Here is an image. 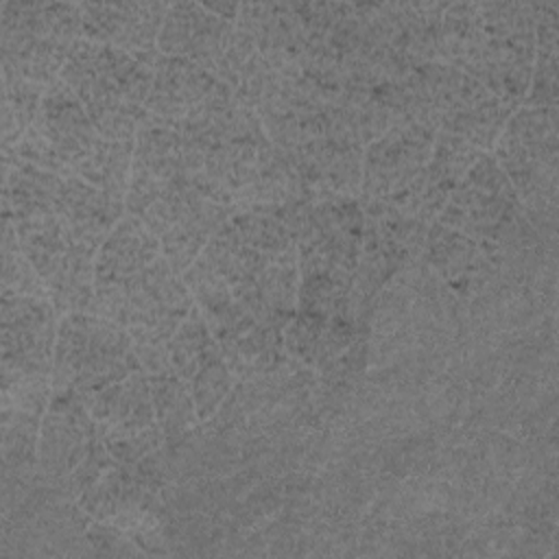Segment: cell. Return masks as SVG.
I'll list each match as a JSON object with an SVG mask.
<instances>
[{
	"label": "cell",
	"instance_id": "6da1fadb",
	"mask_svg": "<svg viewBox=\"0 0 559 559\" xmlns=\"http://www.w3.org/2000/svg\"><path fill=\"white\" fill-rule=\"evenodd\" d=\"M140 369L127 328L87 312H70L61 319L52 356V393L70 389L87 400Z\"/></svg>",
	"mask_w": 559,
	"mask_h": 559
},
{
	"label": "cell",
	"instance_id": "7a4b0ae2",
	"mask_svg": "<svg viewBox=\"0 0 559 559\" xmlns=\"http://www.w3.org/2000/svg\"><path fill=\"white\" fill-rule=\"evenodd\" d=\"M55 308L44 297L2 290V380L52 376Z\"/></svg>",
	"mask_w": 559,
	"mask_h": 559
},
{
	"label": "cell",
	"instance_id": "3957f363",
	"mask_svg": "<svg viewBox=\"0 0 559 559\" xmlns=\"http://www.w3.org/2000/svg\"><path fill=\"white\" fill-rule=\"evenodd\" d=\"M98 441V426L81 395L55 391L41 417L37 459L39 474L48 483L68 478Z\"/></svg>",
	"mask_w": 559,
	"mask_h": 559
},
{
	"label": "cell",
	"instance_id": "277c9868",
	"mask_svg": "<svg viewBox=\"0 0 559 559\" xmlns=\"http://www.w3.org/2000/svg\"><path fill=\"white\" fill-rule=\"evenodd\" d=\"M435 135L428 127L402 120L369 142L362 153V199H384L426 168Z\"/></svg>",
	"mask_w": 559,
	"mask_h": 559
},
{
	"label": "cell",
	"instance_id": "5b68a950",
	"mask_svg": "<svg viewBox=\"0 0 559 559\" xmlns=\"http://www.w3.org/2000/svg\"><path fill=\"white\" fill-rule=\"evenodd\" d=\"M166 11L164 2H85L81 4L83 33L92 41L122 48L155 68L162 55L157 35Z\"/></svg>",
	"mask_w": 559,
	"mask_h": 559
},
{
	"label": "cell",
	"instance_id": "8992f818",
	"mask_svg": "<svg viewBox=\"0 0 559 559\" xmlns=\"http://www.w3.org/2000/svg\"><path fill=\"white\" fill-rule=\"evenodd\" d=\"M31 127L50 142L57 157L72 175L100 138L85 111V105L63 79H55L46 87L37 118Z\"/></svg>",
	"mask_w": 559,
	"mask_h": 559
},
{
	"label": "cell",
	"instance_id": "52a82bcc",
	"mask_svg": "<svg viewBox=\"0 0 559 559\" xmlns=\"http://www.w3.org/2000/svg\"><path fill=\"white\" fill-rule=\"evenodd\" d=\"M216 85L218 79L192 59L159 55L144 109L179 131V122L194 114Z\"/></svg>",
	"mask_w": 559,
	"mask_h": 559
},
{
	"label": "cell",
	"instance_id": "ba28073f",
	"mask_svg": "<svg viewBox=\"0 0 559 559\" xmlns=\"http://www.w3.org/2000/svg\"><path fill=\"white\" fill-rule=\"evenodd\" d=\"M157 498L140 478L135 463H114L81 498V509L96 522L133 531Z\"/></svg>",
	"mask_w": 559,
	"mask_h": 559
},
{
	"label": "cell",
	"instance_id": "9c48e42d",
	"mask_svg": "<svg viewBox=\"0 0 559 559\" xmlns=\"http://www.w3.org/2000/svg\"><path fill=\"white\" fill-rule=\"evenodd\" d=\"M100 439L127 437L155 426V411L146 371H133L124 380L85 400Z\"/></svg>",
	"mask_w": 559,
	"mask_h": 559
},
{
	"label": "cell",
	"instance_id": "30bf717a",
	"mask_svg": "<svg viewBox=\"0 0 559 559\" xmlns=\"http://www.w3.org/2000/svg\"><path fill=\"white\" fill-rule=\"evenodd\" d=\"M159 238L138 218H120L98 249L94 262V284H118L140 273L159 255Z\"/></svg>",
	"mask_w": 559,
	"mask_h": 559
},
{
	"label": "cell",
	"instance_id": "8fae6325",
	"mask_svg": "<svg viewBox=\"0 0 559 559\" xmlns=\"http://www.w3.org/2000/svg\"><path fill=\"white\" fill-rule=\"evenodd\" d=\"M133 162L142 164L159 181H170L177 175H183V135L162 124L155 116H148L135 135Z\"/></svg>",
	"mask_w": 559,
	"mask_h": 559
},
{
	"label": "cell",
	"instance_id": "7c38bea8",
	"mask_svg": "<svg viewBox=\"0 0 559 559\" xmlns=\"http://www.w3.org/2000/svg\"><path fill=\"white\" fill-rule=\"evenodd\" d=\"M133 140L111 142L98 138L92 153L76 166L74 175L103 190L116 201H124L127 194V175L133 166Z\"/></svg>",
	"mask_w": 559,
	"mask_h": 559
},
{
	"label": "cell",
	"instance_id": "4fadbf2b",
	"mask_svg": "<svg viewBox=\"0 0 559 559\" xmlns=\"http://www.w3.org/2000/svg\"><path fill=\"white\" fill-rule=\"evenodd\" d=\"M148 384H151L155 421L164 432V441L175 439L186 430H190L199 419L194 411L190 384L183 378H179L173 369L151 373Z\"/></svg>",
	"mask_w": 559,
	"mask_h": 559
},
{
	"label": "cell",
	"instance_id": "5bb4252c",
	"mask_svg": "<svg viewBox=\"0 0 559 559\" xmlns=\"http://www.w3.org/2000/svg\"><path fill=\"white\" fill-rule=\"evenodd\" d=\"M166 347H168L173 371L186 382L192 380V376L199 371V367L205 360L221 354V347L197 304L192 306L188 317L181 321L173 338L166 343Z\"/></svg>",
	"mask_w": 559,
	"mask_h": 559
},
{
	"label": "cell",
	"instance_id": "9a60e30c",
	"mask_svg": "<svg viewBox=\"0 0 559 559\" xmlns=\"http://www.w3.org/2000/svg\"><path fill=\"white\" fill-rule=\"evenodd\" d=\"M511 107L496 96L465 109H452L441 118V131L467 140L476 148L491 146L509 120Z\"/></svg>",
	"mask_w": 559,
	"mask_h": 559
},
{
	"label": "cell",
	"instance_id": "2e32d148",
	"mask_svg": "<svg viewBox=\"0 0 559 559\" xmlns=\"http://www.w3.org/2000/svg\"><path fill=\"white\" fill-rule=\"evenodd\" d=\"M231 225L238 236L260 253L275 258L290 249H297L286 227L275 218L269 205H253L247 210H238L231 214Z\"/></svg>",
	"mask_w": 559,
	"mask_h": 559
},
{
	"label": "cell",
	"instance_id": "e0dca14e",
	"mask_svg": "<svg viewBox=\"0 0 559 559\" xmlns=\"http://www.w3.org/2000/svg\"><path fill=\"white\" fill-rule=\"evenodd\" d=\"M478 155L480 151L467 140L448 131H439L432 142L430 164L426 166L428 179L452 192L456 181L469 170Z\"/></svg>",
	"mask_w": 559,
	"mask_h": 559
},
{
	"label": "cell",
	"instance_id": "ac0fdd59",
	"mask_svg": "<svg viewBox=\"0 0 559 559\" xmlns=\"http://www.w3.org/2000/svg\"><path fill=\"white\" fill-rule=\"evenodd\" d=\"M234 384V371L227 367L223 354H216L210 360H205L190 380L197 417L203 421L210 419L223 404V400L229 395Z\"/></svg>",
	"mask_w": 559,
	"mask_h": 559
},
{
	"label": "cell",
	"instance_id": "d6986e66",
	"mask_svg": "<svg viewBox=\"0 0 559 559\" xmlns=\"http://www.w3.org/2000/svg\"><path fill=\"white\" fill-rule=\"evenodd\" d=\"M107 448V452L111 454V459L116 463H127L133 465L138 463L142 456H146L148 452H153L155 448H159L164 443V432L162 428L155 424L142 432L135 435H127V437H111V439H100Z\"/></svg>",
	"mask_w": 559,
	"mask_h": 559
},
{
	"label": "cell",
	"instance_id": "ffe728a7",
	"mask_svg": "<svg viewBox=\"0 0 559 559\" xmlns=\"http://www.w3.org/2000/svg\"><path fill=\"white\" fill-rule=\"evenodd\" d=\"M162 188H164V181L151 175L142 164L133 162L127 194H124V210L131 216H142L144 210L162 194Z\"/></svg>",
	"mask_w": 559,
	"mask_h": 559
},
{
	"label": "cell",
	"instance_id": "44dd1931",
	"mask_svg": "<svg viewBox=\"0 0 559 559\" xmlns=\"http://www.w3.org/2000/svg\"><path fill=\"white\" fill-rule=\"evenodd\" d=\"M203 7H205L210 13H214L216 17H221V20H225V22H231V24H236L238 9H240V4H236V2H205Z\"/></svg>",
	"mask_w": 559,
	"mask_h": 559
}]
</instances>
